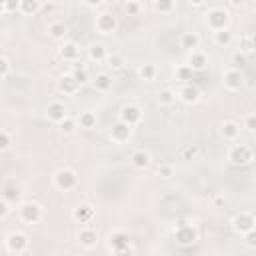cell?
Returning a JSON list of instances; mask_svg holds the SVG:
<instances>
[{
    "label": "cell",
    "mask_w": 256,
    "mask_h": 256,
    "mask_svg": "<svg viewBox=\"0 0 256 256\" xmlns=\"http://www.w3.org/2000/svg\"><path fill=\"white\" fill-rule=\"evenodd\" d=\"M76 120H78V126H80V128H86V130L94 128V126H96V122H98L96 112H92V110H84V112H80Z\"/></svg>",
    "instance_id": "obj_26"
},
{
    "label": "cell",
    "mask_w": 256,
    "mask_h": 256,
    "mask_svg": "<svg viewBox=\"0 0 256 256\" xmlns=\"http://www.w3.org/2000/svg\"><path fill=\"white\" fill-rule=\"evenodd\" d=\"M10 144H12V136H10V132H8V130H2V132H0V150H2V152L8 150Z\"/></svg>",
    "instance_id": "obj_41"
},
{
    "label": "cell",
    "mask_w": 256,
    "mask_h": 256,
    "mask_svg": "<svg viewBox=\"0 0 256 256\" xmlns=\"http://www.w3.org/2000/svg\"><path fill=\"white\" fill-rule=\"evenodd\" d=\"M220 134H222L224 140H230L232 142V140H236L240 136V124L234 122V120H228V122H224L220 126Z\"/></svg>",
    "instance_id": "obj_23"
},
{
    "label": "cell",
    "mask_w": 256,
    "mask_h": 256,
    "mask_svg": "<svg viewBox=\"0 0 256 256\" xmlns=\"http://www.w3.org/2000/svg\"><path fill=\"white\" fill-rule=\"evenodd\" d=\"M232 60H234L236 66H244V64H246V54H244V52H236Z\"/></svg>",
    "instance_id": "obj_47"
},
{
    "label": "cell",
    "mask_w": 256,
    "mask_h": 256,
    "mask_svg": "<svg viewBox=\"0 0 256 256\" xmlns=\"http://www.w3.org/2000/svg\"><path fill=\"white\" fill-rule=\"evenodd\" d=\"M78 88H80V84L76 82V78L72 76V72L60 76V80H58V90H60V92H64V94H74Z\"/></svg>",
    "instance_id": "obj_21"
},
{
    "label": "cell",
    "mask_w": 256,
    "mask_h": 256,
    "mask_svg": "<svg viewBox=\"0 0 256 256\" xmlns=\"http://www.w3.org/2000/svg\"><path fill=\"white\" fill-rule=\"evenodd\" d=\"M198 154H200V148L196 144H186L180 150V158L182 160H194V158H198Z\"/></svg>",
    "instance_id": "obj_36"
},
{
    "label": "cell",
    "mask_w": 256,
    "mask_h": 256,
    "mask_svg": "<svg viewBox=\"0 0 256 256\" xmlns=\"http://www.w3.org/2000/svg\"><path fill=\"white\" fill-rule=\"evenodd\" d=\"M176 98H178V94H176L172 88H162V90H158V94H156V100H158L160 106H172V104L176 102Z\"/></svg>",
    "instance_id": "obj_29"
},
{
    "label": "cell",
    "mask_w": 256,
    "mask_h": 256,
    "mask_svg": "<svg viewBox=\"0 0 256 256\" xmlns=\"http://www.w3.org/2000/svg\"><path fill=\"white\" fill-rule=\"evenodd\" d=\"M244 128L250 130V132H256V112L254 114H248L244 118Z\"/></svg>",
    "instance_id": "obj_45"
},
{
    "label": "cell",
    "mask_w": 256,
    "mask_h": 256,
    "mask_svg": "<svg viewBox=\"0 0 256 256\" xmlns=\"http://www.w3.org/2000/svg\"><path fill=\"white\" fill-rule=\"evenodd\" d=\"M244 244L248 248H256V228H252L250 232L244 234Z\"/></svg>",
    "instance_id": "obj_43"
},
{
    "label": "cell",
    "mask_w": 256,
    "mask_h": 256,
    "mask_svg": "<svg viewBox=\"0 0 256 256\" xmlns=\"http://www.w3.org/2000/svg\"><path fill=\"white\" fill-rule=\"evenodd\" d=\"M94 208L90 206V204H78L74 210H72V218L76 220V222H80V224H90L92 222V218H94Z\"/></svg>",
    "instance_id": "obj_15"
},
{
    "label": "cell",
    "mask_w": 256,
    "mask_h": 256,
    "mask_svg": "<svg viewBox=\"0 0 256 256\" xmlns=\"http://www.w3.org/2000/svg\"><path fill=\"white\" fill-rule=\"evenodd\" d=\"M78 242H80L84 248H92V246H96V242H98V232H96L92 226H84V228H80V232H78Z\"/></svg>",
    "instance_id": "obj_17"
},
{
    "label": "cell",
    "mask_w": 256,
    "mask_h": 256,
    "mask_svg": "<svg viewBox=\"0 0 256 256\" xmlns=\"http://www.w3.org/2000/svg\"><path fill=\"white\" fill-rule=\"evenodd\" d=\"M232 228H234V232H238V234H246V232H250L252 228H256V218H254V214L252 212H238L234 218H232Z\"/></svg>",
    "instance_id": "obj_6"
},
{
    "label": "cell",
    "mask_w": 256,
    "mask_h": 256,
    "mask_svg": "<svg viewBox=\"0 0 256 256\" xmlns=\"http://www.w3.org/2000/svg\"><path fill=\"white\" fill-rule=\"evenodd\" d=\"M174 236H176V242L180 246H192L198 240L196 228L192 224H186V222H178V226L174 230Z\"/></svg>",
    "instance_id": "obj_4"
},
{
    "label": "cell",
    "mask_w": 256,
    "mask_h": 256,
    "mask_svg": "<svg viewBox=\"0 0 256 256\" xmlns=\"http://www.w3.org/2000/svg\"><path fill=\"white\" fill-rule=\"evenodd\" d=\"M4 244H6V250L10 254H22L28 248V238L22 232H10L4 240Z\"/></svg>",
    "instance_id": "obj_10"
},
{
    "label": "cell",
    "mask_w": 256,
    "mask_h": 256,
    "mask_svg": "<svg viewBox=\"0 0 256 256\" xmlns=\"http://www.w3.org/2000/svg\"><path fill=\"white\" fill-rule=\"evenodd\" d=\"M176 8V0H154V10L160 14H170Z\"/></svg>",
    "instance_id": "obj_34"
},
{
    "label": "cell",
    "mask_w": 256,
    "mask_h": 256,
    "mask_svg": "<svg viewBox=\"0 0 256 256\" xmlns=\"http://www.w3.org/2000/svg\"><path fill=\"white\" fill-rule=\"evenodd\" d=\"M230 2H232L234 6H242V4H244V0H230Z\"/></svg>",
    "instance_id": "obj_50"
},
{
    "label": "cell",
    "mask_w": 256,
    "mask_h": 256,
    "mask_svg": "<svg viewBox=\"0 0 256 256\" xmlns=\"http://www.w3.org/2000/svg\"><path fill=\"white\" fill-rule=\"evenodd\" d=\"M250 38H252V44H254V50H256V32H252Z\"/></svg>",
    "instance_id": "obj_51"
},
{
    "label": "cell",
    "mask_w": 256,
    "mask_h": 256,
    "mask_svg": "<svg viewBox=\"0 0 256 256\" xmlns=\"http://www.w3.org/2000/svg\"><path fill=\"white\" fill-rule=\"evenodd\" d=\"M130 136H132V126L118 118L116 124L110 128V140L116 142V144H124V142L130 140Z\"/></svg>",
    "instance_id": "obj_11"
},
{
    "label": "cell",
    "mask_w": 256,
    "mask_h": 256,
    "mask_svg": "<svg viewBox=\"0 0 256 256\" xmlns=\"http://www.w3.org/2000/svg\"><path fill=\"white\" fill-rule=\"evenodd\" d=\"M8 74H10V60H8L6 56H2V58H0V78L6 80Z\"/></svg>",
    "instance_id": "obj_42"
},
{
    "label": "cell",
    "mask_w": 256,
    "mask_h": 256,
    "mask_svg": "<svg viewBox=\"0 0 256 256\" xmlns=\"http://www.w3.org/2000/svg\"><path fill=\"white\" fill-rule=\"evenodd\" d=\"M174 76H176V80H180V82H188V80H192V76H194V68H192L188 62H186V64H180V66H176Z\"/></svg>",
    "instance_id": "obj_31"
},
{
    "label": "cell",
    "mask_w": 256,
    "mask_h": 256,
    "mask_svg": "<svg viewBox=\"0 0 256 256\" xmlns=\"http://www.w3.org/2000/svg\"><path fill=\"white\" fill-rule=\"evenodd\" d=\"M108 248L112 254H132L134 248L130 246V236L124 230H116L108 236Z\"/></svg>",
    "instance_id": "obj_1"
},
{
    "label": "cell",
    "mask_w": 256,
    "mask_h": 256,
    "mask_svg": "<svg viewBox=\"0 0 256 256\" xmlns=\"http://www.w3.org/2000/svg\"><path fill=\"white\" fill-rule=\"evenodd\" d=\"M72 76L76 78V82L82 86V84H86L88 80H90V76H88V70H86V66L84 64H80V62H76L74 66H72Z\"/></svg>",
    "instance_id": "obj_32"
},
{
    "label": "cell",
    "mask_w": 256,
    "mask_h": 256,
    "mask_svg": "<svg viewBox=\"0 0 256 256\" xmlns=\"http://www.w3.org/2000/svg\"><path fill=\"white\" fill-rule=\"evenodd\" d=\"M178 98L184 102V104H196L200 100V90L194 86V84H184L178 92Z\"/></svg>",
    "instance_id": "obj_16"
},
{
    "label": "cell",
    "mask_w": 256,
    "mask_h": 256,
    "mask_svg": "<svg viewBox=\"0 0 256 256\" xmlns=\"http://www.w3.org/2000/svg\"><path fill=\"white\" fill-rule=\"evenodd\" d=\"M106 66H110L112 70H120V68L124 66V58H122V54H118V52L108 54V58H106Z\"/></svg>",
    "instance_id": "obj_37"
},
{
    "label": "cell",
    "mask_w": 256,
    "mask_h": 256,
    "mask_svg": "<svg viewBox=\"0 0 256 256\" xmlns=\"http://www.w3.org/2000/svg\"><path fill=\"white\" fill-rule=\"evenodd\" d=\"M138 76H140V80H146V82L154 80V78L158 76V68H156V64H152V62H144V64H140V68H138Z\"/></svg>",
    "instance_id": "obj_28"
},
{
    "label": "cell",
    "mask_w": 256,
    "mask_h": 256,
    "mask_svg": "<svg viewBox=\"0 0 256 256\" xmlns=\"http://www.w3.org/2000/svg\"><path fill=\"white\" fill-rule=\"evenodd\" d=\"M124 10H126L128 16H138L140 14V4L136 0H128L126 6H124Z\"/></svg>",
    "instance_id": "obj_40"
},
{
    "label": "cell",
    "mask_w": 256,
    "mask_h": 256,
    "mask_svg": "<svg viewBox=\"0 0 256 256\" xmlns=\"http://www.w3.org/2000/svg\"><path fill=\"white\" fill-rule=\"evenodd\" d=\"M20 218L26 224H36L42 220V206L38 202H24L20 206Z\"/></svg>",
    "instance_id": "obj_9"
},
{
    "label": "cell",
    "mask_w": 256,
    "mask_h": 256,
    "mask_svg": "<svg viewBox=\"0 0 256 256\" xmlns=\"http://www.w3.org/2000/svg\"><path fill=\"white\" fill-rule=\"evenodd\" d=\"M8 212H10V202H8L6 198H2V200H0V218H6Z\"/></svg>",
    "instance_id": "obj_46"
},
{
    "label": "cell",
    "mask_w": 256,
    "mask_h": 256,
    "mask_svg": "<svg viewBox=\"0 0 256 256\" xmlns=\"http://www.w3.org/2000/svg\"><path fill=\"white\" fill-rule=\"evenodd\" d=\"M2 198H6L10 204L16 202V200L20 198V186H18L14 180H8V182L4 184V188H2Z\"/></svg>",
    "instance_id": "obj_25"
},
{
    "label": "cell",
    "mask_w": 256,
    "mask_h": 256,
    "mask_svg": "<svg viewBox=\"0 0 256 256\" xmlns=\"http://www.w3.org/2000/svg\"><path fill=\"white\" fill-rule=\"evenodd\" d=\"M76 128H80V126H78V120H76V118H70V116H66V118L58 124V130H60L62 134H74Z\"/></svg>",
    "instance_id": "obj_33"
},
{
    "label": "cell",
    "mask_w": 256,
    "mask_h": 256,
    "mask_svg": "<svg viewBox=\"0 0 256 256\" xmlns=\"http://www.w3.org/2000/svg\"><path fill=\"white\" fill-rule=\"evenodd\" d=\"M180 46H182L184 50H188V52L198 50V48H200V36H198L196 32H184V34L180 36Z\"/></svg>",
    "instance_id": "obj_24"
},
{
    "label": "cell",
    "mask_w": 256,
    "mask_h": 256,
    "mask_svg": "<svg viewBox=\"0 0 256 256\" xmlns=\"http://www.w3.org/2000/svg\"><path fill=\"white\" fill-rule=\"evenodd\" d=\"M150 162H152V156H150V152H146V150H136V152H132V156H130V164H132L136 170H146V168L150 166Z\"/></svg>",
    "instance_id": "obj_19"
},
{
    "label": "cell",
    "mask_w": 256,
    "mask_h": 256,
    "mask_svg": "<svg viewBox=\"0 0 256 256\" xmlns=\"http://www.w3.org/2000/svg\"><path fill=\"white\" fill-rule=\"evenodd\" d=\"M214 42L218 46H228L232 42V34L228 32V28H222V30H216L214 32Z\"/></svg>",
    "instance_id": "obj_35"
},
{
    "label": "cell",
    "mask_w": 256,
    "mask_h": 256,
    "mask_svg": "<svg viewBox=\"0 0 256 256\" xmlns=\"http://www.w3.org/2000/svg\"><path fill=\"white\" fill-rule=\"evenodd\" d=\"M66 116H68V110H66V106H64L62 102L54 100V102H50V104L46 106V118H48L50 122L60 124V122H62Z\"/></svg>",
    "instance_id": "obj_14"
},
{
    "label": "cell",
    "mask_w": 256,
    "mask_h": 256,
    "mask_svg": "<svg viewBox=\"0 0 256 256\" xmlns=\"http://www.w3.org/2000/svg\"><path fill=\"white\" fill-rule=\"evenodd\" d=\"M186 62L194 68V72H200V70H204L208 66V56L202 50H192V52H188V60Z\"/></svg>",
    "instance_id": "obj_18"
},
{
    "label": "cell",
    "mask_w": 256,
    "mask_h": 256,
    "mask_svg": "<svg viewBox=\"0 0 256 256\" xmlns=\"http://www.w3.org/2000/svg\"><path fill=\"white\" fill-rule=\"evenodd\" d=\"M228 22H230V14H228L224 8H212V10H208V14H206V24H208V28H210L212 32L226 28Z\"/></svg>",
    "instance_id": "obj_3"
},
{
    "label": "cell",
    "mask_w": 256,
    "mask_h": 256,
    "mask_svg": "<svg viewBox=\"0 0 256 256\" xmlns=\"http://www.w3.org/2000/svg\"><path fill=\"white\" fill-rule=\"evenodd\" d=\"M120 120L122 122H126V124H130L132 128L142 120V110H140V106H136V104H126V106H122V110H120Z\"/></svg>",
    "instance_id": "obj_12"
},
{
    "label": "cell",
    "mask_w": 256,
    "mask_h": 256,
    "mask_svg": "<svg viewBox=\"0 0 256 256\" xmlns=\"http://www.w3.org/2000/svg\"><path fill=\"white\" fill-rule=\"evenodd\" d=\"M238 48H240V52H244V54H250V52H254V44H252V38H250V34H246V36H242V38H240V44H238Z\"/></svg>",
    "instance_id": "obj_38"
},
{
    "label": "cell",
    "mask_w": 256,
    "mask_h": 256,
    "mask_svg": "<svg viewBox=\"0 0 256 256\" xmlns=\"http://www.w3.org/2000/svg\"><path fill=\"white\" fill-rule=\"evenodd\" d=\"M86 6H90V8H96V6H100L104 0H82Z\"/></svg>",
    "instance_id": "obj_48"
},
{
    "label": "cell",
    "mask_w": 256,
    "mask_h": 256,
    "mask_svg": "<svg viewBox=\"0 0 256 256\" xmlns=\"http://www.w3.org/2000/svg\"><path fill=\"white\" fill-rule=\"evenodd\" d=\"M188 2H190L192 6H202V4L206 2V0H188Z\"/></svg>",
    "instance_id": "obj_49"
},
{
    "label": "cell",
    "mask_w": 256,
    "mask_h": 256,
    "mask_svg": "<svg viewBox=\"0 0 256 256\" xmlns=\"http://www.w3.org/2000/svg\"><path fill=\"white\" fill-rule=\"evenodd\" d=\"M112 76L108 72H98L94 78H92V86L96 92H108L112 88Z\"/></svg>",
    "instance_id": "obj_20"
},
{
    "label": "cell",
    "mask_w": 256,
    "mask_h": 256,
    "mask_svg": "<svg viewBox=\"0 0 256 256\" xmlns=\"http://www.w3.org/2000/svg\"><path fill=\"white\" fill-rule=\"evenodd\" d=\"M66 32H68V28H66V24L60 22V20H54V22L48 24V34H50L54 40H64V38H66Z\"/></svg>",
    "instance_id": "obj_27"
},
{
    "label": "cell",
    "mask_w": 256,
    "mask_h": 256,
    "mask_svg": "<svg viewBox=\"0 0 256 256\" xmlns=\"http://www.w3.org/2000/svg\"><path fill=\"white\" fill-rule=\"evenodd\" d=\"M18 10L22 14H26V16L38 14L42 10V0H20V8Z\"/></svg>",
    "instance_id": "obj_30"
},
{
    "label": "cell",
    "mask_w": 256,
    "mask_h": 256,
    "mask_svg": "<svg viewBox=\"0 0 256 256\" xmlns=\"http://www.w3.org/2000/svg\"><path fill=\"white\" fill-rule=\"evenodd\" d=\"M0 4H2V12H4V14L16 12V10L20 8V0H4V2H0Z\"/></svg>",
    "instance_id": "obj_39"
},
{
    "label": "cell",
    "mask_w": 256,
    "mask_h": 256,
    "mask_svg": "<svg viewBox=\"0 0 256 256\" xmlns=\"http://www.w3.org/2000/svg\"><path fill=\"white\" fill-rule=\"evenodd\" d=\"M228 160H230L234 166H246V164L252 160V150H250L246 144H234V146L228 150Z\"/></svg>",
    "instance_id": "obj_5"
},
{
    "label": "cell",
    "mask_w": 256,
    "mask_h": 256,
    "mask_svg": "<svg viewBox=\"0 0 256 256\" xmlns=\"http://www.w3.org/2000/svg\"><path fill=\"white\" fill-rule=\"evenodd\" d=\"M108 48L102 44V42H94V44H90V48H88V56H90V60L92 62H106V58H108Z\"/></svg>",
    "instance_id": "obj_22"
},
{
    "label": "cell",
    "mask_w": 256,
    "mask_h": 256,
    "mask_svg": "<svg viewBox=\"0 0 256 256\" xmlns=\"http://www.w3.org/2000/svg\"><path fill=\"white\" fill-rule=\"evenodd\" d=\"M94 26H96V30L100 32V34H112V32H116V28H118V20H116V16L112 14V12H100L98 16H96V20H94Z\"/></svg>",
    "instance_id": "obj_7"
},
{
    "label": "cell",
    "mask_w": 256,
    "mask_h": 256,
    "mask_svg": "<svg viewBox=\"0 0 256 256\" xmlns=\"http://www.w3.org/2000/svg\"><path fill=\"white\" fill-rule=\"evenodd\" d=\"M54 186L62 192H70L78 186V174L72 168H58L54 172Z\"/></svg>",
    "instance_id": "obj_2"
},
{
    "label": "cell",
    "mask_w": 256,
    "mask_h": 256,
    "mask_svg": "<svg viewBox=\"0 0 256 256\" xmlns=\"http://www.w3.org/2000/svg\"><path fill=\"white\" fill-rule=\"evenodd\" d=\"M158 174H160L162 178H170V176L174 174V166H172V164H160V166H158Z\"/></svg>",
    "instance_id": "obj_44"
},
{
    "label": "cell",
    "mask_w": 256,
    "mask_h": 256,
    "mask_svg": "<svg viewBox=\"0 0 256 256\" xmlns=\"http://www.w3.org/2000/svg\"><path fill=\"white\" fill-rule=\"evenodd\" d=\"M58 54H60V58L64 60V62H72V64H76L78 60H80V46L76 44V42H64L60 48H58Z\"/></svg>",
    "instance_id": "obj_13"
},
{
    "label": "cell",
    "mask_w": 256,
    "mask_h": 256,
    "mask_svg": "<svg viewBox=\"0 0 256 256\" xmlns=\"http://www.w3.org/2000/svg\"><path fill=\"white\" fill-rule=\"evenodd\" d=\"M222 82H224V88H226V90L238 92V90H242V86H244V74H242L238 68H228V70L222 74Z\"/></svg>",
    "instance_id": "obj_8"
}]
</instances>
